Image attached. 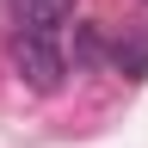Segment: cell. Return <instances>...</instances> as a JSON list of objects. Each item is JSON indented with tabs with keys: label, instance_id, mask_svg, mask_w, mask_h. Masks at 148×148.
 <instances>
[{
	"label": "cell",
	"instance_id": "obj_1",
	"mask_svg": "<svg viewBox=\"0 0 148 148\" xmlns=\"http://www.w3.org/2000/svg\"><path fill=\"white\" fill-rule=\"evenodd\" d=\"M12 74H18L31 92H56V86L68 80V56L56 49L49 31H18V37H12Z\"/></svg>",
	"mask_w": 148,
	"mask_h": 148
},
{
	"label": "cell",
	"instance_id": "obj_2",
	"mask_svg": "<svg viewBox=\"0 0 148 148\" xmlns=\"http://www.w3.org/2000/svg\"><path fill=\"white\" fill-rule=\"evenodd\" d=\"M68 12H74V0H12L18 31H49L56 37V25H68Z\"/></svg>",
	"mask_w": 148,
	"mask_h": 148
},
{
	"label": "cell",
	"instance_id": "obj_3",
	"mask_svg": "<svg viewBox=\"0 0 148 148\" xmlns=\"http://www.w3.org/2000/svg\"><path fill=\"white\" fill-rule=\"evenodd\" d=\"M105 62V37H99V25H80L74 31V68H99Z\"/></svg>",
	"mask_w": 148,
	"mask_h": 148
},
{
	"label": "cell",
	"instance_id": "obj_4",
	"mask_svg": "<svg viewBox=\"0 0 148 148\" xmlns=\"http://www.w3.org/2000/svg\"><path fill=\"white\" fill-rule=\"evenodd\" d=\"M117 68L142 74V68H148V43H117Z\"/></svg>",
	"mask_w": 148,
	"mask_h": 148
}]
</instances>
